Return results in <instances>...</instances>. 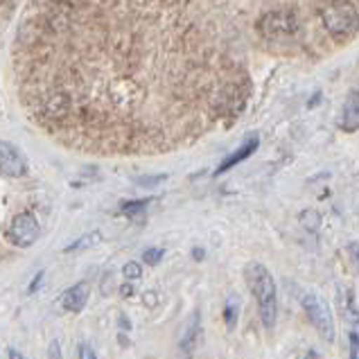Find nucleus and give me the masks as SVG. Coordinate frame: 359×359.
I'll return each mask as SVG.
<instances>
[{"label": "nucleus", "mask_w": 359, "mask_h": 359, "mask_svg": "<svg viewBox=\"0 0 359 359\" xmlns=\"http://www.w3.org/2000/svg\"><path fill=\"white\" fill-rule=\"evenodd\" d=\"M246 3H27L12 41L16 100L59 147L161 156L226 127L253 93Z\"/></svg>", "instance_id": "nucleus-1"}, {"label": "nucleus", "mask_w": 359, "mask_h": 359, "mask_svg": "<svg viewBox=\"0 0 359 359\" xmlns=\"http://www.w3.org/2000/svg\"><path fill=\"white\" fill-rule=\"evenodd\" d=\"M253 12V43L276 57H327L359 32V3H260Z\"/></svg>", "instance_id": "nucleus-2"}, {"label": "nucleus", "mask_w": 359, "mask_h": 359, "mask_svg": "<svg viewBox=\"0 0 359 359\" xmlns=\"http://www.w3.org/2000/svg\"><path fill=\"white\" fill-rule=\"evenodd\" d=\"M244 280L249 285L251 294L258 301V312L260 321L266 330H271L278 319V296H276V283L273 276L269 273L264 264L260 262H249L244 269Z\"/></svg>", "instance_id": "nucleus-3"}, {"label": "nucleus", "mask_w": 359, "mask_h": 359, "mask_svg": "<svg viewBox=\"0 0 359 359\" xmlns=\"http://www.w3.org/2000/svg\"><path fill=\"white\" fill-rule=\"evenodd\" d=\"M303 307L323 339L334 341V319H332V312H330V307H327V303L319 299V296L307 294L303 299Z\"/></svg>", "instance_id": "nucleus-4"}, {"label": "nucleus", "mask_w": 359, "mask_h": 359, "mask_svg": "<svg viewBox=\"0 0 359 359\" xmlns=\"http://www.w3.org/2000/svg\"><path fill=\"white\" fill-rule=\"evenodd\" d=\"M39 233H41V229H39V222L34 215L20 212L12 219V224H9L7 238L14 246H18V249H27V246H32L39 240Z\"/></svg>", "instance_id": "nucleus-5"}, {"label": "nucleus", "mask_w": 359, "mask_h": 359, "mask_svg": "<svg viewBox=\"0 0 359 359\" xmlns=\"http://www.w3.org/2000/svg\"><path fill=\"white\" fill-rule=\"evenodd\" d=\"M0 174L7 179H23L27 174L25 154L9 140H0Z\"/></svg>", "instance_id": "nucleus-6"}, {"label": "nucleus", "mask_w": 359, "mask_h": 359, "mask_svg": "<svg viewBox=\"0 0 359 359\" xmlns=\"http://www.w3.org/2000/svg\"><path fill=\"white\" fill-rule=\"evenodd\" d=\"M258 147H260V136H258V133H249V136H246V138L242 140V145H240L238 149H235L233 154H229V156L219 163V168L215 170V177H219V174L233 170V168L238 165V163H242L244 158L253 156V154L258 151Z\"/></svg>", "instance_id": "nucleus-7"}, {"label": "nucleus", "mask_w": 359, "mask_h": 359, "mask_svg": "<svg viewBox=\"0 0 359 359\" xmlns=\"http://www.w3.org/2000/svg\"><path fill=\"white\" fill-rule=\"evenodd\" d=\"M88 294H90L88 283H77L75 287H70V290L64 294V307L68 312H81L88 301Z\"/></svg>", "instance_id": "nucleus-8"}, {"label": "nucleus", "mask_w": 359, "mask_h": 359, "mask_svg": "<svg viewBox=\"0 0 359 359\" xmlns=\"http://www.w3.org/2000/svg\"><path fill=\"white\" fill-rule=\"evenodd\" d=\"M341 127L346 131H357L359 129V93H357V88H353L351 93H348V97H346Z\"/></svg>", "instance_id": "nucleus-9"}, {"label": "nucleus", "mask_w": 359, "mask_h": 359, "mask_svg": "<svg viewBox=\"0 0 359 359\" xmlns=\"http://www.w3.org/2000/svg\"><path fill=\"white\" fill-rule=\"evenodd\" d=\"M199 321H201V314H199V310H194L190 314L188 325H186V330H183V337H181V348L186 353H192L194 344L199 341Z\"/></svg>", "instance_id": "nucleus-10"}, {"label": "nucleus", "mask_w": 359, "mask_h": 359, "mask_svg": "<svg viewBox=\"0 0 359 359\" xmlns=\"http://www.w3.org/2000/svg\"><path fill=\"white\" fill-rule=\"evenodd\" d=\"M18 9H20L18 3H3V0H0V29H5L9 25V20L16 16Z\"/></svg>", "instance_id": "nucleus-11"}, {"label": "nucleus", "mask_w": 359, "mask_h": 359, "mask_svg": "<svg viewBox=\"0 0 359 359\" xmlns=\"http://www.w3.org/2000/svg\"><path fill=\"white\" fill-rule=\"evenodd\" d=\"M238 316H240V305L235 299H229L226 307H224V321H226L229 327H235V323H238Z\"/></svg>", "instance_id": "nucleus-12"}, {"label": "nucleus", "mask_w": 359, "mask_h": 359, "mask_svg": "<svg viewBox=\"0 0 359 359\" xmlns=\"http://www.w3.org/2000/svg\"><path fill=\"white\" fill-rule=\"evenodd\" d=\"M163 255H165V251L158 249V246H151V249L142 251V262L149 264V266H156L163 260Z\"/></svg>", "instance_id": "nucleus-13"}, {"label": "nucleus", "mask_w": 359, "mask_h": 359, "mask_svg": "<svg viewBox=\"0 0 359 359\" xmlns=\"http://www.w3.org/2000/svg\"><path fill=\"white\" fill-rule=\"evenodd\" d=\"M95 242H100V235L97 233H88L81 240H77V242H73L70 246H66V251H81V249H86V246H93Z\"/></svg>", "instance_id": "nucleus-14"}, {"label": "nucleus", "mask_w": 359, "mask_h": 359, "mask_svg": "<svg viewBox=\"0 0 359 359\" xmlns=\"http://www.w3.org/2000/svg\"><path fill=\"white\" fill-rule=\"evenodd\" d=\"M147 203H149V199H140V201H125V203H120V210L125 212V215H140L142 210L147 208Z\"/></svg>", "instance_id": "nucleus-15"}, {"label": "nucleus", "mask_w": 359, "mask_h": 359, "mask_svg": "<svg viewBox=\"0 0 359 359\" xmlns=\"http://www.w3.org/2000/svg\"><path fill=\"white\" fill-rule=\"evenodd\" d=\"M122 273L127 276V280H133V278H140V276H142V269H140V264H138V262H127V264H125V269H122Z\"/></svg>", "instance_id": "nucleus-16"}, {"label": "nucleus", "mask_w": 359, "mask_h": 359, "mask_svg": "<svg viewBox=\"0 0 359 359\" xmlns=\"http://www.w3.org/2000/svg\"><path fill=\"white\" fill-rule=\"evenodd\" d=\"M77 353H79V359H97L95 351H93V348H90L88 344H79Z\"/></svg>", "instance_id": "nucleus-17"}, {"label": "nucleus", "mask_w": 359, "mask_h": 359, "mask_svg": "<svg viewBox=\"0 0 359 359\" xmlns=\"http://www.w3.org/2000/svg\"><path fill=\"white\" fill-rule=\"evenodd\" d=\"M163 179H165V177H163V174H158V177H142L136 183H138V186H156V183H161Z\"/></svg>", "instance_id": "nucleus-18"}, {"label": "nucleus", "mask_w": 359, "mask_h": 359, "mask_svg": "<svg viewBox=\"0 0 359 359\" xmlns=\"http://www.w3.org/2000/svg\"><path fill=\"white\" fill-rule=\"evenodd\" d=\"M48 357L50 359H61V346H59V341H53L48 346Z\"/></svg>", "instance_id": "nucleus-19"}, {"label": "nucleus", "mask_w": 359, "mask_h": 359, "mask_svg": "<svg viewBox=\"0 0 359 359\" xmlns=\"http://www.w3.org/2000/svg\"><path fill=\"white\" fill-rule=\"evenodd\" d=\"M41 280H43V271H39V276L32 280V285H29V290H27V294H34L36 290H39V285H41Z\"/></svg>", "instance_id": "nucleus-20"}, {"label": "nucleus", "mask_w": 359, "mask_h": 359, "mask_svg": "<svg viewBox=\"0 0 359 359\" xmlns=\"http://www.w3.org/2000/svg\"><path fill=\"white\" fill-rule=\"evenodd\" d=\"M351 359H359L357 357V332H351Z\"/></svg>", "instance_id": "nucleus-21"}, {"label": "nucleus", "mask_w": 359, "mask_h": 359, "mask_svg": "<svg viewBox=\"0 0 359 359\" xmlns=\"http://www.w3.org/2000/svg\"><path fill=\"white\" fill-rule=\"evenodd\" d=\"M120 294L125 296V299H127V296H133V285H131V283H125V285H122Z\"/></svg>", "instance_id": "nucleus-22"}, {"label": "nucleus", "mask_w": 359, "mask_h": 359, "mask_svg": "<svg viewBox=\"0 0 359 359\" xmlns=\"http://www.w3.org/2000/svg\"><path fill=\"white\" fill-rule=\"evenodd\" d=\"M7 355H9V359H25L18 351H14V348H9V353H7Z\"/></svg>", "instance_id": "nucleus-23"}, {"label": "nucleus", "mask_w": 359, "mask_h": 359, "mask_svg": "<svg viewBox=\"0 0 359 359\" xmlns=\"http://www.w3.org/2000/svg\"><path fill=\"white\" fill-rule=\"evenodd\" d=\"M203 255H206L203 249H194V260H203Z\"/></svg>", "instance_id": "nucleus-24"}, {"label": "nucleus", "mask_w": 359, "mask_h": 359, "mask_svg": "<svg viewBox=\"0 0 359 359\" xmlns=\"http://www.w3.org/2000/svg\"><path fill=\"white\" fill-rule=\"evenodd\" d=\"M319 100H321V93H316V95H314V97L310 100V107H314V104H316V102H319Z\"/></svg>", "instance_id": "nucleus-25"}]
</instances>
